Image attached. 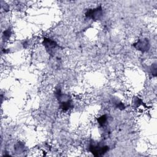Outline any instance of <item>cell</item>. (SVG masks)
<instances>
[{
    "mask_svg": "<svg viewBox=\"0 0 157 157\" xmlns=\"http://www.w3.org/2000/svg\"><path fill=\"white\" fill-rule=\"evenodd\" d=\"M98 123H99L100 124L102 125V124H104L105 123V122L106 121V117H105V115H102V116L98 118Z\"/></svg>",
    "mask_w": 157,
    "mask_h": 157,
    "instance_id": "cell-5",
    "label": "cell"
},
{
    "mask_svg": "<svg viewBox=\"0 0 157 157\" xmlns=\"http://www.w3.org/2000/svg\"><path fill=\"white\" fill-rule=\"evenodd\" d=\"M102 9L99 8H97L95 9H92L90 10H88L86 16L88 17H91L93 19H98L102 14Z\"/></svg>",
    "mask_w": 157,
    "mask_h": 157,
    "instance_id": "cell-3",
    "label": "cell"
},
{
    "mask_svg": "<svg viewBox=\"0 0 157 157\" xmlns=\"http://www.w3.org/2000/svg\"><path fill=\"white\" fill-rule=\"evenodd\" d=\"M44 45L45 46V47L47 48V49H50V50H52V48H55V46H56V44L54 41L49 39H44Z\"/></svg>",
    "mask_w": 157,
    "mask_h": 157,
    "instance_id": "cell-4",
    "label": "cell"
},
{
    "mask_svg": "<svg viewBox=\"0 0 157 157\" xmlns=\"http://www.w3.org/2000/svg\"><path fill=\"white\" fill-rule=\"evenodd\" d=\"M136 47L142 52L147 51L149 48V43L147 39H140L136 44Z\"/></svg>",
    "mask_w": 157,
    "mask_h": 157,
    "instance_id": "cell-2",
    "label": "cell"
},
{
    "mask_svg": "<svg viewBox=\"0 0 157 157\" xmlns=\"http://www.w3.org/2000/svg\"><path fill=\"white\" fill-rule=\"evenodd\" d=\"M109 150V147L107 146H94L92 145L90 147V151L94 156H101L104 155L105 153L107 151Z\"/></svg>",
    "mask_w": 157,
    "mask_h": 157,
    "instance_id": "cell-1",
    "label": "cell"
}]
</instances>
